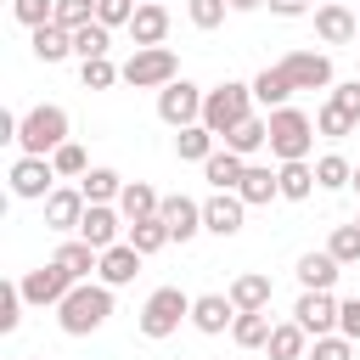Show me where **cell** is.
Wrapping results in <instances>:
<instances>
[{
    "label": "cell",
    "mask_w": 360,
    "mask_h": 360,
    "mask_svg": "<svg viewBox=\"0 0 360 360\" xmlns=\"http://www.w3.org/2000/svg\"><path fill=\"white\" fill-rule=\"evenodd\" d=\"M107 315H112V287H107V281H79V287L56 304V326H62L68 338H90V332H101Z\"/></svg>",
    "instance_id": "1"
},
{
    "label": "cell",
    "mask_w": 360,
    "mask_h": 360,
    "mask_svg": "<svg viewBox=\"0 0 360 360\" xmlns=\"http://www.w3.org/2000/svg\"><path fill=\"white\" fill-rule=\"evenodd\" d=\"M17 146H22V158H51L56 146H68V107H56V101L28 107L17 124Z\"/></svg>",
    "instance_id": "2"
},
{
    "label": "cell",
    "mask_w": 360,
    "mask_h": 360,
    "mask_svg": "<svg viewBox=\"0 0 360 360\" xmlns=\"http://www.w3.org/2000/svg\"><path fill=\"white\" fill-rule=\"evenodd\" d=\"M253 107H259V101H253V84L225 79V84H214V90L202 96V124H208V129L225 141L236 124H248V118H253Z\"/></svg>",
    "instance_id": "3"
},
{
    "label": "cell",
    "mask_w": 360,
    "mask_h": 360,
    "mask_svg": "<svg viewBox=\"0 0 360 360\" xmlns=\"http://www.w3.org/2000/svg\"><path fill=\"white\" fill-rule=\"evenodd\" d=\"M309 146H315V118L298 112V107H276L270 112V158L309 163Z\"/></svg>",
    "instance_id": "4"
},
{
    "label": "cell",
    "mask_w": 360,
    "mask_h": 360,
    "mask_svg": "<svg viewBox=\"0 0 360 360\" xmlns=\"http://www.w3.org/2000/svg\"><path fill=\"white\" fill-rule=\"evenodd\" d=\"M174 79H180V56L169 45H146L124 62V84H135V90H169Z\"/></svg>",
    "instance_id": "5"
},
{
    "label": "cell",
    "mask_w": 360,
    "mask_h": 360,
    "mask_svg": "<svg viewBox=\"0 0 360 360\" xmlns=\"http://www.w3.org/2000/svg\"><path fill=\"white\" fill-rule=\"evenodd\" d=\"M180 321H191V298L180 292V287H158L146 304H141V338H169V332H180Z\"/></svg>",
    "instance_id": "6"
},
{
    "label": "cell",
    "mask_w": 360,
    "mask_h": 360,
    "mask_svg": "<svg viewBox=\"0 0 360 360\" xmlns=\"http://www.w3.org/2000/svg\"><path fill=\"white\" fill-rule=\"evenodd\" d=\"M202 96L208 90H197L191 79H174L169 90H158V118L169 129H191V124H202Z\"/></svg>",
    "instance_id": "7"
},
{
    "label": "cell",
    "mask_w": 360,
    "mask_h": 360,
    "mask_svg": "<svg viewBox=\"0 0 360 360\" xmlns=\"http://www.w3.org/2000/svg\"><path fill=\"white\" fill-rule=\"evenodd\" d=\"M292 90H332V56L326 51H287L276 62Z\"/></svg>",
    "instance_id": "8"
},
{
    "label": "cell",
    "mask_w": 360,
    "mask_h": 360,
    "mask_svg": "<svg viewBox=\"0 0 360 360\" xmlns=\"http://www.w3.org/2000/svg\"><path fill=\"white\" fill-rule=\"evenodd\" d=\"M6 180H11V197H22V202H45V197L56 191L62 174L51 169V158H17Z\"/></svg>",
    "instance_id": "9"
},
{
    "label": "cell",
    "mask_w": 360,
    "mask_h": 360,
    "mask_svg": "<svg viewBox=\"0 0 360 360\" xmlns=\"http://www.w3.org/2000/svg\"><path fill=\"white\" fill-rule=\"evenodd\" d=\"M17 287H22V298H28L34 309H45V304L56 309V304H62V298H68V292H73L79 281H73V276H68V270H62V264L51 259V264H39V270H28V276H22Z\"/></svg>",
    "instance_id": "10"
},
{
    "label": "cell",
    "mask_w": 360,
    "mask_h": 360,
    "mask_svg": "<svg viewBox=\"0 0 360 360\" xmlns=\"http://www.w3.org/2000/svg\"><path fill=\"white\" fill-rule=\"evenodd\" d=\"M79 236H84L96 253H107V248H118V236H129V219H124L112 202H90V208H84V225H79Z\"/></svg>",
    "instance_id": "11"
},
{
    "label": "cell",
    "mask_w": 360,
    "mask_h": 360,
    "mask_svg": "<svg viewBox=\"0 0 360 360\" xmlns=\"http://www.w3.org/2000/svg\"><path fill=\"white\" fill-rule=\"evenodd\" d=\"M292 321H298L309 338H332V332H338V298H332V292H298Z\"/></svg>",
    "instance_id": "12"
},
{
    "label": "cell",
    "mask_w": 360,
    "mask_h": 360,
    "mask_svg": "<svg viewBox=\"0 0 360 360\" xmlns=\"http://www.w3.org/2000/svg\"><path fill=\"white\" fill-rule=\"evenodd\" d=\"M84 208H90V202H84L79 186H56V191L45 197V225H51V231H79V225H84Z\"/></svg>",
    "instance_id": "13"
},
{
    "label": "cell",
    "mask_w": 360,
    "mask_h": 360,
    "mask_svg": "<svg viewBox=\"0 0 360 360\" xmlns=\"http://www.w3.org/2000/svg\"><path fill=\"white\" fill-rule=\"evenodd\" d=\"M191 326L208 332V338H219L225 326H236V304H231V292H202V298H191Z\"/></svg>",
    "instance_id": "14"
},
{
    "label": "cell",
    "mask_w": 360,
    "mask_h": 360,
    "mask_svg": "<svg viewBox=\"0 0 360 360\" xmlns=\"http://www.w3.org/2000/svg\"><path fill=\"white\" fill-rule=\"evenodd\" d=\"M129 39H135V51L163 45V39H169V6H163V0L135 6V17H129Z\"/></svg>",
    "instance_id": "15"
},
{
    "label": "cell",
    "mask_w": 360,
    "mask_h": 360,
    "mask_svg": "<svg viewBox=\"0 0 360 360\" xmlns=\"http://www.w3.org/2000/svg\"><path fill=\"white\" fill-rule=\"evenodd\" d=\"M242 197L236 191H214L208 202H202V231H214V236H236L242 231Z\"/></svg>",
    "instance_id": "16"
},
{
    "label": "cell",
    "mask_w": 360,
    "mask_h": 360,
    "mask_svg": "<svg viewBox=\"0 0 360 360\" xmlns=\"http://www.w3.org/2000/svg\"><path fill=\"white\" fill-rule=\"evenodd\" d=\"M158 219L169 225V236H174V242H191V236L202 231V202H191V197H180V191H174V197H163Z\"/></svg>",
    "instance_id": "17"
},
{
    "label": "cell",
    "mask_w": 360,
    "mask_h": 360,
    "mask_svg": "<svg viewBox=\"0 0 360 360\" xmlns=\"http://www.w3.org/2000/svg\"><path fill=\"white\" fill-rule=\"evenodd\" d=\"M315 34H321V45H349V39L360 34V17H354L349 6H338V0H332V6H321V11H315Z\"/></svg>",
    "instance_id": "18"
},
{
    "label": "cell",
    "mask_w": 360,
    "mask_h": 360,
    "mask_svg": "<svg viewBox=\"0 0 360 360\" xmlns=\"http://www.w3.org/2000/svg\"><path fill=\"white\" fill-rule=\"evenodd\" d=\"M231 304H236V315L270 309V276H264V270H242V276L231 281Z\"/></svg>",
    "instance_id": "19"
},
{
    "label": "cell",
    "mask_w": 360,
    "mask_h": 360,
    "mask_svg": "<svg viewBox=\"0 0 360 360\" xmlns=\"http://www.w3.org/2000/svg\"><path fill=\"white\" fill-rule=\"evenodd\" d=\"M158 208H163V197L146 186V180H124V197H118V214L129 219V225H141V219H158Z\"/></svg>",
    "instance_id": "20"
},
{
    "label": "cell",
    "mask_w": 360,
    "mask_h": 360,
    "mask_svg": "<svg viewBox=\"0 0 360 360\" xmlns=\"http://www.w3.org/2000/svg\"><path fill=\"white\" fill-rule=\"evenodd\" d=\"M96 276H101L107 287H129V281L141 276V253H135L129 242H118V248L101 253V270H96Z\"/></svg>",
    "instance_id": "21"
},
{
    "label": "cell",
    "mask_w": 360,
    "mask_h": 360,
    "mask_svg": "<svg viewBox=\"0 0 360 360\" xmlns=\"http://www.w3.org/2000/svg\"><path fill=\"white\" fill-rule=\"evenodd\" d=\"M242 174H248V158H236L231 146H225V152H214V158L202 163V180H208L214 191H236V186H242Z\"/></svg>",
    "instance_id": "22"
},
{
    "label": "cell",
    "mask_w": 360,
    "mask_h": 360,
    "mask_svg": "<svg viewBox=\"0 0 360 360\" xmlns=\"http://www.w3.org/2000/svg\"><path fill=\"white\" fill-rule=\"evenodd\" d=\"M56 264H62L73 281H90V276L101 270V253H96L84 236H73V242H62V248H56Z\"/></svg>",
    "instance_id": "23"
},
{
    "label": "cell",
    "mask_w": 360,
    "mask_h": 360,
    "mask_svg": "<svg viewBox=\"0 0 360 360\" xmlns=\"http://www.w3.org/2000/svg\"><path fill=\"white\" fill-rule=\"evenodd\" d=\"M236 197L253 208V202H270V197H281V174L276 169H264V163H248V174H242V186H236Z\"/></svg>",
    "instance_id": "24"
},
{
    "label": "cell",
    "mask_w": 360,
    "mask_h": 360,
    "mask_svg": "<svg viewBox=\"0 0 360 360\" xmlns=\"http://www.w3.org/2000/svg\"><path fill=\"white\" fill-rule=\"evenodd\" d=\"M338 259L332 253H304L298 259V281H304V292H332V281H338Z\"/></svg>",
    "instance_id": "25"
},
{
    "label": "cell",
    "mask_w": 360,
    "mask_h": 360,
    "mask_svg": "<svg viewBox=\"0 0 360 360\" xmlns=\"http://www.w3.org/2000/svg\"><path fill=\"white\" fill-rule=\"evenodd\" d=\"M304 343H309V332H304L298 321H276L264 354H270V360H304Z\"/></svg>",
    "instance_id": "26"
},
{
    "label": "cell",
    "mask_w": 360,
    "mask_h": 360,
    "mask_svg": "<svg viewBox=\"0 0 360 360\" xmlns=\"http://www.w3.org/2000/svg\"><path fill=\"white\" fill-rule=\"evenodd\" d=\"M34 56L51 68V62H68L73 56V34L68 28H56V22H45V28H34Z\"/></svg>",
    "instance_id": "27"
},
{
    "label": "cell",
    "mask_w": 360,
    "mask_h": 360,
    "mask_svg": "<svg viewBox=\"0 0 360 360\" xmlns=\"http://www.w3.org/2000/svg\"><path fill=\"white\" fill-rule=\"evenodd\" d=\"M225 146H231L236 158H253L259 146H270V118H259V112H253L248 124H236V129L225 135Z\"/></svg>",
    "instance_id": "28"
},
{
    "label": "cell",
    "mask_w": 360,
    "mask_h": 360,
    "mask_svg": "<svg viewBox=\"0 0 360 360\" xmlns=\"http://www.w3.org/2000/svg\"><path fill=\"white\" fill-rule=\"evenodd\" d=\"M214 141H219V135H214L208 124H191V129H180V135H174V152H180L186 163H208V158L219 152Z\"/></svg>",
    "instance_id": "29"
},
{
    "label": "cell",
    "mask_w": 360,
    "mask_h": 360,
    "mask_svg": "<svg viewBox=\"0 0 360 360\" xmlns=\"http://www.w3.org/2000/svg\"><path fill=\"white\" fill-rule=\"evenodd\" d=\"M315 186H321V191H343V186H354V163H349L343 152L315 158Z\"/></svg>",
    "instance_id": "30"
},
{
    "label": "cell",
    "mask_w": 360,
    "mask_h": 360,
    "mask_svg": "<svg viewBox=\"0 0 360 360\" xmlns=\"http://www.w3.org/2000/svg\"><path fill=\"white\" fill-rule=\"evenodd\" d=\"M79 191H84V202H118L124 197V174L118 169H90L79 180Z\"/></svg>",
    "instance_id": "31"
},
{
    "label": "cell",
    "mask_w": 360,
    "mask_h": 360,
    "mask_svg": "<svg viewBox=\"0 0 360 360\" xmlns=\"http://www.w3.org/2000/svg\"><path fill=\"white\" fill-rule=\"evenodd\" d=\"M270 332H276V321H270L264 309H253V315H236V326H231L236 349H264V343H270Z\"/></svg>",
    "instance_id": "32"
},
{
    "label": "cell",
    "mask_w": 360,
    "mask_h": 360,
    "mask_svg": "<svg viewBox=\"0 0 360 360\" xmlns=\"http://www.w3.org/2000/svg\"><path fill=\"white\" fill-rule=\"evenodd\" d=\"M287 96H292V84H287V73H281V68H264V73L253 79V101H259V107H270V112H276V107H287Z\"/></svg>",
    "instance_id": "33"
},
{
    "label": "cell",
    "mask_w": 360,
    "mask_h": 360,
    "mask_svg": "<svg viewBox=\"0 0 360 360\" xmlns=\"http://www.w3.org/2000/svg\"><path fill=\"white\" fill-rule=\"evenodd\" d=\"M276 174H281V197L287 202H304L315 191V163H281Z\"/></svg>",
    "instance_id": "34"
},
{
    "label": "cell",
    "mask_w": 360,
    "mask_h": 360,
    "mask_svg": "<svg viewBox=\"0 0 360 360\" xmlns=\"http://www.w3.org/2000/svg\"><path fill=\"white\" fill-rule=\"evenodd\" d=\"M124 242H129V248H135V253L146 259V253L169 248L174 236H169V225H163V219H141V225H129V236H124Z\"/></svg>",
    "instance_id": "35"
},
{
    "label": "cell",
    "mask_w": 360,
    "mask_h": 360,
    "mask_svg": "<svg viewBox=\"0 0 360 360\" xmlns=\"http://www.w3.org/2000/svg\"><path fill=\"white\" fill-rule=\"evenodd\" d=\"M107 51H112V28L90 22V28L73 34V56H79V62H96V56H107Z\"/></svg>",
    "instance_id": "36"
},
{
    "label": "cell",
    "mask_w": 360,
    "mask_h": 360,
    "mask_svg": "<svg viewBox=\"0 0 360 360\" xmlns=\"http://www.w3.org/2000/svg\"><path fill=\"white\" fill-rule=\"evenodd\" d=\"M51 169H56L62 180H84V174H90V158H84V146H79V141H68V146H56V152H51Z\"/></svg>",
    "instance_id": "37"
},
{
    "label": "cell",
    "mask_w": 360,
    "mask_h": 360,
    "mask_svg": "<svg viewBox=\"0 0 360 360\" xmlns=\"http://www.w3.org/2000/svg\"><path fill=\"white\" fill-rule=\"evenodd\" d=\"M90 22H96V0H56V28L79 34V28H90Z\"/></svg>",
    "instance_id": "38"
},
{
    "label": "cell",
    "mask_w": 360,
    "mask_h": 360,
    "mask_svg": "<svg viewBox=\"0 0 360 360\" xmlns=\"http://www.w3.org/2000/svg\"><path fill=\"white\" fill-rule=\"evenodd\" d=\"M79 79H84V90H112L124 79V68H112L107 56H96V62H79Z\"/></svg>",
    "instance_id": "39"
},
{
    "label": "cell",
    "mask_w": 360,
    "mask_h": 360,
    "mask_svg": "<svg viewBox=\"0 0 360 360\" xmlns=\"http://www.w3.org/2000/svg\"><path fill=\"white\" fill-rule=\"evenodd\" d=\"M326 253H332L338 264H354V259H360V225H332V242H326Z\"/></svg>",
    "instance_id": "40"
},
{
    "label": "cell",
    "mask_w": 360,
    "mask_h": 360,
    "mask_svg": "<svg viewBox=\"0 0 360 360\" xmlns=\"http://www.w3.org/2000/svg\"><path fill=\"white\" fill-rule=\"evenodd\" d=\"M11 17L22 28H45V22H56V0H11Z\"/></svg>",
    "instance_id": "41"
},
{
    "label": "cell",
    "mask_w": 360,
    "mask_h": 360,
    "mask_svg": "<svg viewBox=\"0 0 360 360\" xmlns=\"http://www.w3.org/2000/svg\"><path fill=\"white\" fill-rule=\"evenodd\" d=\"M225 11H231V0H186V17H191V28H219L225 22Z\"/></svg>",
    "instance_id": "42"
},
{
    "label": "cell",
    "mask_w": 360,
    "mask_h": 360,
    "mask_svg": "<svg viewBox=\"0 0 360 360\" xmlns=\"http://www.w3.org/2000/svg\"><path fill=\"white\" fill-rule=\"evenodd\" d=\"M326 101H332V107H338L349 124H360V79H349V84H332V90H326Z\"/></svg>",
    "instance_id": "43"
},
{
    "label": "cell",
    "mask_w": 360,
    "mask_h": 360,
    "mask_svg": "<svg viewBox=\"0 0 360 360\" xmlns=\"http://www.w3.org/2000/svg\"><path fill=\"white\" fill-rule=\"evenodd\" d=\"M22 287L11 281V287H0V332H17V321H22Z\"/></svg>",
    "instance_id": "44"
},
{
    "label": "cell",
    "mask_w": 360,
    "mask_h": 360,
    "mask_svg": "<svg viewBox=\"0 0 360 360\" xmlns=\"http://www.w3.org/2000/svg\"><path fill=\"white\" fill-rule=\"evenodd\" d=\"M315 135H332V141H343V135H354V124H349V118H343V112L326 101V107L315 112Z\"/></svg>",
    "instance_id": "45"
},
{
    "label": "cell",
    "mask_w": 360,
    "mask_h": 360,
    "mask_svg": "<svg viewBox=\"0 0 360 360\" xmlns=\"http://www.w3.org/2000/svg\"><path fill=\"white\" fill-rule=\"evenodd\" d=\"M129 17H135L129 0H96V22L101 28H129Z\"/></svg>",
    "instance_id": "46"
},
{
    "label": "cell",
    "mask_w": 360,
    "mask_h": 360,
    "mask_svg": "<svg viewBox=\"0 0 360 360\" xmlns=\"http://www.w3.org/2000/svg\"><path fill=\"white\" fill-rule=\"evenodd\" d=\"M309 360H354V343H349L343 332H332V338H315Z\"/></svg>",
    "instance_id": "47"
},
{
    "label": "cell",
    "mask_w": 360,
    "mask_h": 360,
    "mask_svg": "<svg viewBox=\"0 0 360 360\" xmlns=\"http://www.w3.org/2000/svg\"><path fill=\"white\" fill-rule=\"evenodd\" d=\"M338 332H343L349 343L360 338V298H343V304H338Z\"/></svg>",
    "instance_id": "48"
},
{
    "label": "cell",
    "mask_w": 360,
    "mask_h": 360,
    "mask_svg": "<svg viewBox=\"0 0 360 360\" xmlns=\"http://www.w3.org/2000/svg\"><path fill=\"white\" fill-rule=\"evenodd\" d=\"M264 6H270L276 17H304V11H309V0H264Z\"/></svg>",
    "instance_id": "49"
},
{
    "label": "cell",
    "mask_w": 360,
    "mask_h": 360,
    "mask_svg": "<svg viewBox=\"0 0 360 360\" xmlns=\"http://www.w3.org/2000/svg\"><path fill=\"white\" fill-rule=\"evenodd\" d=\"M264 0H231V11H259Z\"/></svg>",
    "instance_id": "50"
},
{
    "label": "cell",
    "mask_w": 360,
    "mask_h": 360,
    "mask_svg": "<svg viewBox=\"0 0 360 360\" xmlns=\"http://www.w3.org/2000/svg\"><path fill=\"white\" fill-rule=\"evenodd\" d=\"M354 191H360V169H354Z\"/></svg>",
    "instance_id": "51"
},
{
    "label": "cell",
    "mask_w": 360,
    "mask_h": 360,
    "mask_svg": "<svg viewBox=\"0 0 360 360\" xmlns=\"http://www.w3.org/2000/svg\"><path fill=\"white\" fill-rule=\"evenodd\" d=\"M129 6H146V0H129Z\"/></svg>",
    "instance_id": "52"
},
{
    "label": "cell",
    "mask_w": 360,
    "mask_h": 360,
    "mask_svg": "<svg viewBox=\"0 0 360 360\" xmlns=\"http://www.w3.org/2000/svg\"><path fill=\"white\" fill-rule=\"evenodd\" d=\"M34 360H45V354H34Z\"/></svg>",
    "instance_id": "53"
},
{
    "label": "cell",
    "mask_w": 360,
    "mask_h": 360,
    "mask_svg": "<svg viewBox=\"0 0 360 360\" xmlns=\"http://www.w3.org/2000/svg\"><path fill=\"white\" fill-rule=\"evenodd\" d=\"M354 225H360V214H354Z\"/></svg>",
    "instance_id": "54"
},
{
    "label": "cell",
    "mask_w": 360,
    "mask_h": 360,
    "mask_svg": "<svg viewBox=\"0 0 360 360\" xmlns=\"http://www.w3.org/2000/svg\"><path fill=\"white\" fill-rule=\"evenodd\" d=\"M354 79H360V73H354Z\"/></svg>",
    "instance_id": "55"
}]
</instances>
